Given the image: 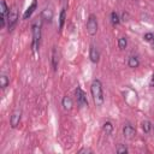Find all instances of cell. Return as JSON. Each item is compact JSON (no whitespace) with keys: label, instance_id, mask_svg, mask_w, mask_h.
Here are the masks:
<instances>
[{"label":"cell","instance_id":"obj_21","mask_svg":"<svg viewBox=\"0 0 154 154\" xmlns=\"http://www.w3.org/2000/svg\"><path fill=\"white\" fill-rule=\"evenodd\" d=\"M143 38H144V41H147V42H152L153 38H154V34H153V32H146L144 36H143Z\"/></svg>","mask_w":154,"mask_h":154},{"label":"cell","instance_id":"obj_3","mask_svg":"<svg viewBox=\"0 0 154 154\" xmlns=\"http://www.w3.org/2000/svg\"><path fill=\"white\" fill-rule=\"evenodd\" d=\"M87 31L90 36H94L97 32V19L95 14H90L87 20Z\"/></svg>","mask_w":154,"mask_h":154},{"label":"cell","instance_id":"obj_2","mask_svg":"<svg viewBox=\"0 0 154 154\" xmlns=\"http://www.w3.org/2000/svg\"><path fill=\"white\" fill-rule=\"evenodd\" d=\"M31 34H32V51L36 52L40 46L41 40V22L35 20L31 25Z\"/></svg>","mask_w":154,"mask_h":154},{"label":"cell","instance_id":"obj_18","mask_svg":"<svg viewBox=\"0 0 154 154\" xmlns=\"http://www.w3.org/2000/svg\"><path fill=\"white\" fill-rule=\"evenodd\" d=\"M126 46H128V40H126V37H125V36L119 37V38H118V47H119L120 49H124Z\"/></svg>","mask_w":154,"mask_h":154},{"label":"cell","instance_id":"obj_5","mask_svg":"<svg viewBox=\"0 0 154 154\" xmlns=\"http://www.w3.org/2000/svg\"><path fill=\"white\" fill-rule=\"evenodd\" d=\"M75 95H76V100L79 107H87L88 106V100H87V95L82 90L81 87H77L75 90Z\"/></svg>","mask_w":154,"mask_h":154},{"label":"cell","instance_id":"obj_19","mask_svg":"<svg viewBox=\"0 0 154 154\" xmlns=\"http://www.w3.org/2000/svg\"><path fill=\"white\" fill-rule=\"evenodd\" d=\"M142 129H143L144 132L148 134V132L152 130V124H150V122H149V120H144V122L142 123Z\"/></svg>","mask_w":154,"mask_h":154},{"label":"cell","instance_id":"obj_17","mask_svg":"<svg viewBox=\"0 0 154 154\" xmlns=\"http://www.w3.org/2000/svg\"><path fill=\"white\" fill-rule=\"evenodd\" d=\"M8 83H10L8 77L6 75H1L0 76V87H1V89H5L8 85Z\"/></svg>","mask_w":154,"mask_h":154},{"label":"cell","instance_id":"obj_15","mask_svg":"<svg viewBox=\"0 0 154 154\" xmlns=\"http://www.w3.org/2000/svg\"><path fill=\"white\" fill-rule=\"evenodd\" d=\"M65 19H66V10H65V8H63V10H61V12H60V16H59V29H60V30L64 28Z\"/></svg>","mask_w":154,"mask_h":154},{"label":"cell","instance_id":"obj_11","mask_svg":"<svg viewBox=\"0 0 154 154\" xmlns=\"http://www.w3.org/2000/svg\"><path fill=\"white\" fill-rule=\"evenodd\" d=\"M61 106H63V108L65 109V111H71L72 109V106H73V101H72V99L70 97V96H64L63 97V100H61Z\"/></svg>","mask_w":154,"mask_h":154},{"label":"cell","instance_id":"obj_9","mask_svg":"<svg viewBox=\"0 0 154 154\" xmlns=\"http://www.w3.org/2000/svg\"><path fill=\"white\" fill-rule=\"evenodd\" d=\"M51 61H52L53 70L57 71L58 65H59V54H58V51H57L55 47H53V49H52V58H51Z\"/></svg>","mask_w":154,"mask_h":154},{"label":"cell","instance_id":"obj_20","mask_svg":"<svg viewBox=\"0 0 154 154\" xmlns=\"http://www.w3.org/2000/svg\"><path fill=\"white\" fill-rule=\"evenodd\" d=\"M116 152H117L118 154H125V153H128V148H126L125 146H123V144H118Z\"/></svg>","mask_w":154,"mask_h":154},{"label":"cell","instance_id":"obj_6","mask_svg":"<svg viewBox=\"0 0 154 154\" xmlns=\"http://www.w3.org/2000/svg\"><path fill=\"white\" fill-rule=\"evenodd\" d=\"M20 117H22V111L20 109H16V111L12 112V114L10 117V125H11V128H13V129L17 128V125L20 122Z\"/></svg>","mask_w":154,"mask_h":154},{"label":"cell","instance_id":"obj_13","mask_svg":"<svg viewBox=\"0 0 154 154\" xmlns=\"http://www.w3.org/2000/svg\"><path fill=\"white\" fill-rule=\"evenodd\" d=\"M128 65H129V67H131V69L138 67V65H140L138 58H137L136 55H131V57L129 58V60H128Z\"/></svg>","mask_w":154,"mask_h":154},{"label":"cell","instance_id":"obj_8","mask_svg":"<svg viewBox=\"0 0 154 154\" xmlns=\"http://www.w3.org/2000/svg\"><path fill=\"white\" fill-rule=\"evenodd\" d=\"M123 134L126 138H132L136 134V129L131 124H125L124 128H123Z\"/></svg>","mask_w":154,"mask_h":154},{"label":"cell","instance_id":"obj_1","mask_svg":"<svg viewBox=\"0 0 154 154\" xmlns=\"http://www.w3.org/2000/svg\"><path fill=\"white\" fill-rule=\"evenodd\" d=\"M90 93H91L94 103H95L96 106H102V103H103V101H105V97H103L102 84H101V82H100L99 79H94V81L91 82Z\"/></svg>","mask_w":154,"mask_h":154},{"label":"cell","instance_id":"obj_25","mask_svg":"<svg viewBox=\"0 0 154 154\" xmlns=\"http://www.w3.org/2000/svg\"><path fill=\"white\" fill-rule=\"evenodd\" d=\"M152 45H153V47H154V38H153V41H152Z\"/></svg>","mask_w":154,"mask_h":154},{"label":"cell","instance_id":"obj_23","mask_svg":"<svg viewBox=\"0 0 154 154\" xmlns=\"http://www.w3.org/2000/svg\"><path fill=\"white\" fill-rule=\"evenodd\" d=\"M150 87H154V73H153L152 78H150Z\"/></svg>","mask_w":154,"mask_h":154},{"label":"cell","instance_id":"obj_16","mask_svg":"<svg viewBox=\"0 0 154 154\" xmlns=\"http://www.w3.org/2000/svg\"><path fill=\"white\" fill-rule=\"evenodd\" d=\"M111 23H112L113 25H118V24L120 23V18H119V14H118L116 11H113V12L111 13Z\"/></svg>","mask_w":154,"mask_h":154},{"label":"cell","instance_id":"obj_4","mask_svg":"<svg viewBox=\"0 0 154 154\" xmlns=\"http://www.w3.org/2000/svg\"><path fill=\"white\" fill-rule=\"evenodd\" d=\"M17 20H18V11L16 8V6H13L11 10H10V13H8V17H7V28H8V31H12L14 25L17 24Z\"/></svg>","mask_w":154,"mask_h":154},{"label":"cell","instance_id":"obj_10","mask_svg":"<svg viewBox=\"0 0 154 154\" xmlns=\"http://www.w3.org/2000/svg\"><path fill=\"white\" fill-rule=\"evenodd\" d=\"M36 7H37V0H32L31 5L25 10V12H24V14H23V18H24V19L30 18V17H31V14L34 13V11L36 10Z\"/></svg>","mask_w":154,"mask_h":154},{"label":"cell","instance_id":"obj_12","mask_svg":"<svg viewBox=\"0 0 154 154\" xmlns=\"http://www.w3.org/2000/svg\"><path fill=\"white\" fill-rule=\"evenodd\" d=\"M41 18L47 22V23H51L52 19H53V11L51 8H45L42 12H41Z\"/></svg>","mask_w":154,"mask_h":154},{"label":"cell","instance_id":"obj_7","mask_svg":"<svg viewBox=\"0 0 154 154\" xmlns=\"http://www.w3.org/2000/svg\"><path fill=\"white\" fill-rule=\"evenodd\" d=\"M89 58H90V61L96 64L99 63V59H100V53L97 51V48L94 46V45H90V49H89Z\"/></svg>","mask_w":154,"mask_h":154},{"label":"cell","instance_id":"obj_14","mask_svg":"<svg viewBox=\"0 0 154 154\" xmlns=\"http://www.w3.org/2000/svg\"><path fill=\"white\" fill-rule=\"evenodd\" d=\"M102 130L106 135H111L112 131H113V124L111 122H105L103 125H102Z\"/></svg>","mask_w":154,"mask_h":154},{"label":"cell","instance_id":"obj_24","mask_svg":"<svg viewBox=\"0 0 154 154\" xmlns=\"http://www.w3.org/2000/svg\"><path fill=\"white\" fill-rule=\"evenodd\" d=\"M126 18H128V14H126V13L124 12V13H123V20H128Z\"/></svg>","mask_w":154,"mask_h":154},{"label":"cell","instance_id":"obj_22","mask_svg":"<svg viewBox=\"0 0 154 154\" xmlns=\"http://www.w3.org/2000/svg\"><path fill=\"white\" fill-rule=\"evenodd\" d=\"M78 153H91V149H89V148H82V149L78 150Z\"/></svg>","mask_w":154,"mask_h":154}]
</instances>
